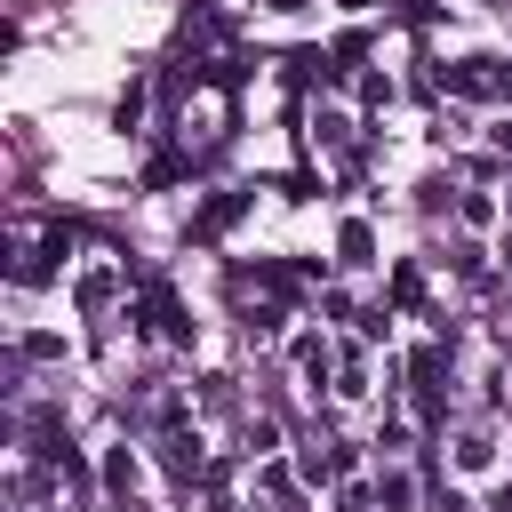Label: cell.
Returning a JSON list of instances; mask_svg holds the SVG:
<instances>
[]
</instances>
